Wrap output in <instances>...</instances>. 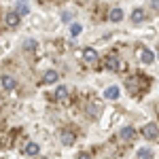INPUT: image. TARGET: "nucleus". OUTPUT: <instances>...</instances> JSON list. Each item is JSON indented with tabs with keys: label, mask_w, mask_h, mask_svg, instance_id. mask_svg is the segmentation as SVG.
I'll list each match as a JSON object with an SVG mask.
<instances>
[{
	"label": "nucleus",
	"mask_w": 159,
	"mask_h": 159,
	"mask_svg": "<svg viewBox=\"0 0 159 159\" xmlns=\"http://www.w3.org/2000/svg\"><path fill=\"white\" fill-rule=\"evenodd\" d=\"M142 136L148 138V140H155V138H159V127L155 123H147V125L142 127Z\"/></svg>",
	"instance_id": "nucleus-1"
},
{
	"label": "nucleus",
	"mask_w": 159,
	"mask_h": 159,
	"mask_svg": "<svg viewBox=\"0 0 159 159\" xmlns=\"http://www.w3.org/2000/svg\"><path fill=\"white\" fill-rule=\"evenodd\" d=\"M121 138H123V140H127V142H129V140H134V138H136V129L132 127V125L123 127V129H121Z\"/></svg>",
	"instance_id": "nucleus-2"
},
{
	"label": "nucleus",
	"mask_w": 159,
	"mask_h": 159,
	"mask_svg": "<svg viewBox=\"0 0 159 159\" xmlns=\"http://www.w3.org/2000/svg\"><path fill=\"white\" fill-rule=\"evenodd\" d=\"M140 60H142V64H153L155 61V55H153L151 49H142L140 51Z\"/></svg>",
	"instance_id": "nucleus-3"
},
{
	"label": "nucleus",
	"mask_w": 159,
	"mask_h": 159,
	"mask_svg": "<svg viewBox=\"0 0 159 159\" xmlns=\"http://www.w3.org/2000/svg\"><path fill=\"white\" fill-rule=\"evenodd\" d=\"M108 19H110V21H115V24H117V21H121V19H123V11L119 9V7L110 9V13H108Z\"/></svg>",
	"instance_id": "nucleus-4"
},
{
	"label": "nucleus",
	"mask_w": 159,
	"mask_h": 159,
	"mask_svg": "<svg viewBox=\"0 0 159 159\" xmlns=\"http://www.w3.org/2000/svg\"><path fill=\"white\" fill-rule=\"evenodd\" d=\"M2 87H4V89H15V87H17V81L13 79L11 74H4V76H2Z\"/></svg>",
	"instance_id": "nucleus-5"
},
{
	"label": "nucleus",
	"mask_w": 159,
	"mask_h": 159,
	"mask_svg": "<svg viewBox=\"0 0 159 159\" xmlns=\"http://www.w3.org/2000/svg\"><path fill=\"white\" fill-rule=\"evenodd\" d=\"M24 153L25 155H38V153H40V147H38L36 142H28L25 148H24Z\"/></svg>",
	"instance_id": "nucleus-6"
},
{
	"label": "nucleus",
	"mask_w": 159,
	"mask_h": 159,
	"mask_svg": "<svg viewBox=\"0 0 159 159\" xmlns=\"http://www.w3.org/2000/svg\"><path fill=\"white\" fill-rule=\"evenodd\" d=\"M74 140H76V138H74V134H72V132H68V129H66V132H61V142H64L66 147L74 144Z\"/></svg>",
	"instance_id": "nucleus-7"
},
{
	"label": "nucleus",
	"mask_w": 159,
	"mask_h": 159,
	"mask_svg": "<svg viewBox=\"0 0 159 159\" xmlns=\"http://www.w3.org/2000/svg\"><path fill=\"white\" fill-rule=\"evenodd\" d=\"M104 66H106V70H110V72H117L119 70V60L117 57H108Z\"/></svg>",
	"instance_id": "nucleus-8"
},
{
	"label": "nucleus",
	"mask_w": 159,
	"mask_h": 159,
	"mask_svg": "<svg viewBox=\"0 0 159 159\" xmlns=\"http://www.w3.org/2000/svg\"><path fill=\"white\" fill-rule=\"evenodd\" d=\"M83 60L85 61H96L98 60V51L96 49H85L83 51Z\"/></svg>",
	"instance_id": "nucleus-9"
},
{
	"label": "nucleus",
	"mask_w": 159,
	"mask_h": 159,
	"mask_svg": "<svg viewBox=\"0 0 159 159\" xmlns=\"http://www.w3.org/2000/svg\"><path fill=\"white\" fill-rule=\"evenodd\" d=\"M104 98L106 100H117L119 98V87H108V89L104 91Z\"/></svg>",
	"instance_id": "nucleus-10"
},
{
	"label": "nucleus",
	"mask_w": 159,
	"mask_h": 159,
	"mask_svg": "<svg viewBox=\"0 0 159 159\" xmlns=\"http://www.w3.org/2000/svg\"><path fill=\"white\" fill-rule=\"evenodd\" d=\"M132 21H136V24H140V21H144V11H142L140 7L132 11Z\"/></svg>",
	"instance_id": "nucleus-11"
},
{
	"label": "nucleus",
	"mask_w": 159,
	"mask_h": 159,
	"mask_svg": "<svg viewBox=\"0 0 159 159\" xmlns=\"http://www.w3.org/2000/svg\"><path fill=\"white\" fill-rule=\"evenodd\" d=\"M7 24L11 25V28H15V25L19 24V15L13 11V13H7Z\"/></svg>",
	"instance_id": "nucleus-12"
},
{
	"label": "nucleus",
	"mask_w": 159,
	"mask_h": 159,
	"mask_svg": "<svg viewBox=\"0 0 159 159\" xmlns=\"http://www.w3.org/2000/svg\"><path fill=\"white\" fill-rule=\"evenodd\" d=\"M15 13H17V15H28V13H30V7L24 4V2H17V4H15Z\"/></svg>",
	"instance_id": "nucleus-13"
},
{
	"label": "nucleus",
	"mask_w": 159,
	"mask_h": 159,
	"mask_svg": "<svg viewBox=\"0 0 159 159\" xmlns=\"http://www.w3.org/2000/svg\"><path fill=\"white\" fill-rule=\"evenodd\" d=\"M43 81H45V83H55V81H57V72H55V70H47L45 76H43Z\"/></svg>",
	"instance_id": "nucleus-14"
},
{
	"label": "nucleus",
	"mask_w": 159,
	"mask_h": 159,
	"mask_svg": "<svg viewBox=\"0 0 159 159\" xmlns=\"http://www.w3.org/2000/svg\"><path fill=\"white\" fill-rule=\"evenodd\" d=\"M138 159H153V151L151 148H140L138 151Z\"/></svg>",
	"instance_id": "nucleus-15"
},
{
	"label": "nucleus",
	"mask_w": 159,
	"mask_h": 159,
	"mask_svg": "<svg viewBox=\"0 0 159 159\" xmlns=\"http://www.w3.org/2000/svg\"><path fill=\"white\" fill-rule=\"evenodd\" d=\"M38 45H36V40L34 38H28V40H24V49L25 51H34Z\"/></svg>",
	"instance_id": "nucleus-16"
},
{
	"label": "nucleus",
	"mask_w": 159,
	"mask_h": 159,
	"mask_svg": "<svg viewBox=\"0 0 159 159\" xmlns=\"http://www.w3.org/2000/svg\"><path fill=\"white\" fill-rule=\"evenodd\" d=\"M53 96H55V100H64L66 96H68V89H66V87H57Z\"/></svg>",
	"instance_id": "nucleus-17"
},
{
	"label": "nucleus",
	"mask_w": 159,
	"mask_h": 159,
	"mask_svg": "<svg viewBox=\"0 0 159 159\" xmlns=\"http://www.w3.org/2000/svg\"><path fill=\"white\" fill-rule=\"evenodd\" d=\"M87 110H89V115H93V117H98V115H100V104H98V102H91V104H89V108H87Z\"/></svg>",
	"instance_id": "nucleus-18"
},
{
	"label": "nucleus",
	"mask_w": 159,
	"mask_h": 159,
	"mask_svg": "<svg viewBox=\"0 0 159 159\" xmlns=\"http://www.w3.org/2000/svg\"><path fill=\"white\" fill-rule=\"evenodd\" d=\"M81 30H83V28H81L79 24H72V25H70V34H72V36H76V34H81Z\"/></svg>",
	"instance_id": "nucleus-19"
},
{
	"label": "nucleus",
	"mask_w": 159,
	"mask_h": 159,
	"mask_svg": "<svg viewBox=\"0 0 159 159\" xmlns=\"http://www.w3.org/2000/svg\"><path fill=\"white\" fill-rule=\"evenodd\" d=\"M76 159H91V155H89V153H79Z\"/></svg>",
	"instance_id": "nucleus-20"
},
{
	"label": "nucleus",
	"mask_w": 159,
	"mask_h": 159,
	"mask_svg": "<svg viewBox=\"0 0 159 159\" xmlns=\"http://www.w3.org/2000/svg\"><path fill=\"white\" fill-rule=\"evenodd\" d=\"M61 17H64V21H70V19H72V15H70V13H64Z\"/></svg>",
	"instance_id": "nucleus-21"
},
{
	"label": "nucleus",
	"mask_w": 159,
	"mask_h": 159,
	"mask_svg": "<svg viewBox=\"0 0 159 159\" xmlns=\"http://www.w3.org/2000/svg\"><path fill=\"white\" fill-rule=\"evenodd\" d=\"M43 159H47V157H43Z\"/></svg>",
	"instance_id": "nucleus-22"
}]
</instances>
